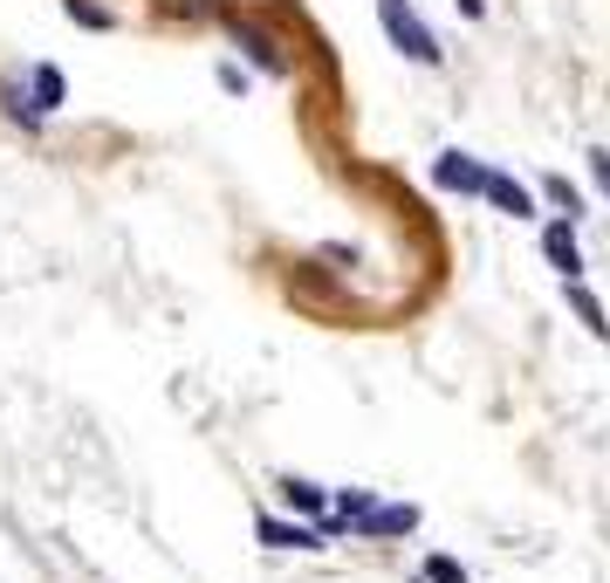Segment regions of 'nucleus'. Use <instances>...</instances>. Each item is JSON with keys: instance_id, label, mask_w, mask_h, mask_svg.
<instances>
[{"instance_id": "7ed1b4c3", "label": "nucleus", "mask_w": 610, "mask_h": 583, "mask_svg": "<svg viewBox=\"0 0 610 583\" xmlns=\"http://www.w3.org/2000/svg\"><path fill=\"white\" fill-rule=\"evenodd\" d=\"M432 185H446V192H480V185H487V165H473L467 151H439V159H432Z\"/></svg>"}, {"instance_id": "423d86ee", "label": "nucleus", "mask_w": 610, "mask_h": 583, "mask_svg": "<svg viewBox=\"0 0 610 583\" xmlns=\"http://www.w3.org/2000/svg\"><path fill=\"white\" fill-rule=\"evenodd\" d=\"M268 550H316L322 542V529H302V522H274V515H261V529H254Z\"/></svg>"}, {"instance_id": "4468645a", "label": "nucleus", "mask_w": 610, "mask_h": 583, "mask_svg": "<svg viewBox=\"0 0 610 583\" xmlns=\"http://www.w3.org/2000/svg\"><path fill=\"white\" fill-rule=\"evenodd\" d=\"M590 172H597V185L610 192V151H590Z\"/></svg>"}, {"instance_id": "0eeeda50", "label": "nucleus", "mask_w": 610, "mask_h": 583, "mask_svg": "<svg viewBox=\"0 0 610 583\" xmlns=\"http://www.w3.org/2000/svg\"><path fill=\"white\" fill-rule=\"evenodd\" d=\"M480 192H487V200H494L501 213H514V220H528V213H536V200H528V185H514L508 172H487V185H480Z\"/></svg>"}, {"instance_id": "9b49d317", "label": "nucleus", "mask_w": 610, "mask_h": 583, "mask_svg": "<svg viewBox=\"0 0 610 583\" xmlns=\"http://www.w3.org/2000/svg\"><path fill=\"white\" fill-rule=\"evenodd\" d=\"M62 8H69V21H83V28L110 34V8H97V0H62Z\"/></svg>"}, {"instance_id": "9d476101", "label": "nucleus", "mask_w": 610, "mask_h": 583, "mask_svg": "<svg viewBox=\"0 0 610 583\" xmlns=\"http://www.w3.org/2000/svg\"><path fill=\"white\" fill-rule=\"evenodd\" d=\"M569 309L583 316V330H590V336H610V323H603V302H597L590 289H577V282H569Z\"/></svg>"}, {"instance_id": "1a4fd4ad", "label": "nucleus", "mask_w": 610, "mask_h": 583, "mask_svg": "<svg viewBox=\"0 0 610 583\" xmlns=\"http://www.w3.org/2000/svg\"><path fill=\"white\" fill-rule=\"evenodd\" d=\"M281 501H289V509H302V515H322V509H330V501H322V487L316 481H281Z\"/></svg>"}, {"instance_id": "39448f33", "label": "nucleus", "mask_w": 610, "mask_h": 583, "mask_svg": "<svg viewBox=\"0 0 610 583\" xmlns=\"http://www.w3.org/2000/svg\"><path fill=\"white\" fill-rule=\"evenodd\" d=\"M233 42L248 49V62H254V69H268V76H289V56H281V42H274V34H261V28H233Z\"/></svg>"}, {"instance_id": "20e7f679", "label": "nucleus", "mask_w": 610, "mask_h": 583, "mask_svg": "<svg viewBox=\"0 0 610 583\" xmlns=\"http://www.w3.org/2000/svg\"><path fill=\"white\" fill-rule=\"evenodd\" d=\"M542 254L562 268V282H577V275H583V248H577V233H569V220L542 227Z\"/></svg>"}, {"instance_id": "ddd939ff", "label": "nucleus", "mask_w": 610, "mask_h": 583, "mask_svg": "<svg viewBox=\"0 0 610 583\" xmlns=\"http://www.w3.org/2000/svg\"><path fill=\"white\" fill-rule=\"evenodd\" d=\"M426 583H467V570H460L453 556H432V563H426Z\"/></svg>"}, {"instance_id": "f03ea898", "label": "nucleus", "mask_w": 610, "mask_h": 583, "mask_svg": "<svg viewBox=\"0 0 610 583\" xmlns=\"http://www.w3.org/2000/svg\"><path fill=\"white\" fill-rule=\"evenodd\" d=\"M378 21H384V34H391V49H398V56L439 62V42H432V28L412 14V0H378Z\"/></svg>"}, {"instance_id": "f8f14e48", "label": "nucleus", "mask_w": 610, "mask_h": 583, "mask_svg": "<svg viewBox=\"0 0 610 583\" xmlns=\"http://www.w3.org/2000/svg\"><path fill=\"white\" fill-rule=\"evenodd\" d=\"M542 192H549V200H556V207H562L569 220H577V213H583V200H577V185H569V179H549Z\"/></svg>"}, {"instance_id": "2eb2a0df", "label": "nucleus", "mask_w": 610, "mask_h": 583, "mask_svg": "<svg viewBox=\"0 0 610 583\" xmlns=\"http://www.w3.org/2000/svg\"><path fill=\"white\" fill-rule=\"evenodd\" d=\"M480 8H487V0H460V14H480Z\"/></svg>"}, {"instance_id": "6e6552de", "label": "nucleus", "mask_w": 610, "mask_h": 583, "mask_svg": "<svg viewBox=\"0 0 610 583\" xmlns=\"http://www.w3.org/2000/svg\"><path fill=\"white\" fill-rule=\"evenodd\" d=\"M357 529H363V535H412V529H419V509H363Z\"/></svg>"}, {"instance_id": "f257e3e1", "label": "nucleus", "mask_w": 610, "mask_h": 583, "mask_svg": "<svg viewBox=\"0 0 610 583\" xmlns=\"http://www.w3.org/2000/svg\"><path fill=\"white\" fill-rule=\"evenodd\" d=\"M62 97H69V83H62V69L56 62H34L28 69V90H0V103H8V117L14 124H28V131H42L49 124V110H62Z\"/></svg>"}]
</instances>
